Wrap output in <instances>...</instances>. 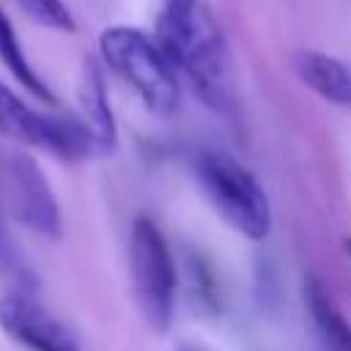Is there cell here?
Segmentation results:
<instances>
[{"label":"cell","instance_id":"7a4b0ae2","mask_svg":"<svg viewBox=\"0 0 351 351\" xmlns=\"http://www.w3.org/2000/svg\"><path fill=\"white\" fill-rule=\"evenodd\" d=\"M195 176L214 211L241 236L261 241L271 230V206L258 178L222 151H203Z\"/></svg>","mask_w":351,"mask_h":351},{"label":"cell","instance_id":"6da1fadb","mask_svg":"<svg viewBox=\"0 0 351 351\" xmlns=\"http://www.w3.org/2000/svg\"><path fill=\"white\" fill-rule=\"evenodd\" d=\"M156 44L208 107L219 112L233 110L236 93L230 49L219 25L200 0L165 3L156 19Z\"/></svg>","mask_w":351,"mask_h":351},{"label":"cell","instance_id":"5bb4252c","mask_svg":"<svg viewBox=\"0 0 351 351\" xmlns=\"http://www.w3.org/2000/svg\"><path fill=\"white\" fill-rule=\"evenodd\" d=\"M343 247H346V255L351 258V239H343Z\"/></svg>","mask_w":351,"mask_h":351},{"label":"cell","instance_id":"8992f818","mask_svg":"<svg viewBox=\"0 0 351 351\" xmlns=\"http://www.w3.org/2000/svg\"><path fill=\"white\" fill-rule=\"evenodd\" d=\"M8 178H11V206L16 219L44 239H60L63 233L60 206L38 162L27 154L11 156Z\"/></svg>","mask_w":351,"mask_h":351},{"label":"cell","instance_id":"277c9868","mask_svg":"<svg viewBox=\"0 0 351 351\" xmlns=\"http://www.w3.org/2000/svg\"><path fill=\"white\" fill-rule=\"evenodd\" d=\"M129 274L145 324L165 332L176 304V263L154 219L137 217L129 236Z\"/></svg>","mask_w":351,"mask_h":351},{"label":"cell","instance_id":"9a60e30c","mask_svg":"<svg viewBox=\"0 0 351 351\" xmlns=\"http://www.w3.org/2000/svg\"><path fill=\"white\" fill-rule=\"evenodd\" d=\"M165 3H189V0H165Z\"/></svg>","mask_w":351,"mask_h":351},{"label":"cell","instance_id":"5b68a950","mask_svg":"<svg viewBox=\"0 0 351 351\" xmlns=\"http://www.w3.org/2000/svg\"><path fill=\"white\" fill-rule=\"evenodd\" d=\"M0 134L33 148H41L63 162L96 156V145L82 121L49 118L27 107L8 85L0 82Z\"/></svg>","mask_w":351,"mask_h":351},{"label":"cell","instance_id":"30bf717a","mask_svg":"<svg viewBox=\"0 0 351 351\" xmlns=\"http://www.w3.org/2000/svg\"><path fill=\"white\" fill-rule=\"evenodd\" d=\"M296 74L321 99L340 107H351V69L346 63L324 52H299Z\"/></svg>","mask_w":351,"mask_h":351},{"label":"cell","instance_id":"8fae6325","mask_svg":"<svg viewBox=\"0 0 351 351\" xmlns=\"http://www.w3.org/2000/svg\"><path fill=\"white\" fill-rule=\"evenodd\" d=\"M0 63L8 69V74L33 96V99H41L47 104H55V93L47 88V82L38 77V71L30 66L22 44H19V36L11 25V19L5 16V11L0 8Z\"/></svg>","mask_w":351,"mask_h":351},{"label":"cell","instance_id":"2e32d148","mask_svg":"<svg viewBox=\"0 0 351 351\" xmlns=\"http://www.w3.org/2000/svg\"><path fill=\"white\" fill-rule=\"evenodd\" d=\"M181 351H200V348H192V346H186V348H181Z\"/></svg>","mask_w":351,"mask_h":351},{"label":"cell","instance_id":"7c38bea8","mask_svg":"<svg viewBox=\"0 0 351 351\" xmlns=\"http://www.w3.org/2000/svg\"><path fill=\"white\" fill-rule=\"evenodd\" d=\"M33 22L49 27V30H60V33H74L77 22L69 11V5L63 0H14Z\"/></svg>","mask_w":351,"mask_h":351},{"label":"cell","instance_id":"9c48e42d","mask_svg":"<svg viewBox=\"0 0 351 351\" xmlns=\"http://www.w3.org/2000/svg\"><path fill=\"white\" fill-rule=\"evenodd\" d=\"M304 304L318 340V351H351V326L321 280L310 277L304 282Z\"/></svg>","mask_w":351,"mask_h":351},{"label":"cell","instance_id":"ba28073f","mask_svg":"<svg viewBox=\"0 0 351 351\" xmlns=\"http://www.w3.org/2000/svg\"><path fill=\"white\" fill-rule=\"evenodd\" d=\"M80 107H82V123L93 137L96 145V156L112 154L115 143H118V132H115V118L110 110V99H107V85H104V74L96 58H85L82 60V77H80Z\"/></svg>","mask_w":351,"mask_h":351},{"label":"cell","instance_id":"52a82bcc","mask_svg":"<svg viewBox=\"0 0 351 351\" xmlns=\"http://www.w3.org/2000/svg\"><path fill=\"white\" fill-rule=\"evenodd\" d=\"M0 326L30 351H80L71 332L49 310L22 293L0 299Z\"/></svg>","mask_w":351,"mask_h":351},{"label":"cell","instance_id":"3957f363","mask_svg":"<svg viewBox=\"0 0 351 351\" xmlns=\"http://www.w3.org/2000/svg\"><path fill=\"white\" fill-rule=\"evenodd\" d=\"M104 63L123 77L156 115H173L178 107V80L173 63L156 41L129 25L107 27L99 38Z\"/></svg>","mask_w":351,"mask_h":351},{"label":"cell","instance_id":"4fadbf2b","mask_svg":"<svg viewBox=\"0 0 351 351\" xmlns=\"http://www.w3.org/2000/svg\"><path fill=\"white\" fill-rule=\"evenodd\" d=\"M0 269H5L8 274H14L16 280H25V282L30 280V277H27V269L22 266V258H19L14 241H11L8 230H5L3 217H0Z\"/></svg>","mask_w":351,"mask_h":351}]
</instances>
